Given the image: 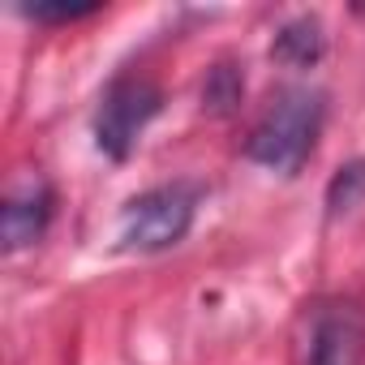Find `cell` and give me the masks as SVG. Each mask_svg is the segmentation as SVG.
<instances>
[{
  "label": "cell",
  "instance_id": "8",
  "mask_svg": "<svg viewBox=\"0 0 365 365\" xmlns=\"http://www.w3.org/2000/svg\"><path fill=\"white\" fill-rule=\"evenodd\" d=\"M103 5L99 0H82V5H69V0H56V5H48V0H39V5H18L22 18L31 22H43V26H65V22H82V18H95Z\"/></svg>",
  "mask_w": 365,
  "mask_h": 365
},
{
  "label": "cell",
  "instance_id": "1",
  "mask_svg": "<svg viewBox=\"0 0 365 365\" xmlns=\"http://www.w3.org/2000/svg\"><path fill=\"white\" fill-rule=\"evenodd\" d=\"M322 120H327L322 91H309V86L279 91L271 99V108L262 112V120L254 125L245 155L254 163L279 172V176H297L305 168V159L314 155V146H318Z\"/></svg>",
  "mask_w": 365,
  "mask_h": 365
},
{
  "label": "cell",
  "instance_id": "2",
  "mask_svg": "<svg viewBox=\"0 0 365 365\" xmlns=\"http://www.w3.org/2000/svg\"><path fill=\"white\" fill-rule=\"evenodd\" d=\"M202 202V185L194 180H172V185H155L138 198L125 202L120 224H116V250L125 254H163L180 245L194 228Z\"/></svg>",
  "mask_w": 365,
  "mask_h": 365
},
{
  "label": "cell",
  "instance_id": "7",
  "mask_svg": "<svg viewBox=\"0 0 365 365\" xmlns=\"http://www.w3.org/2000/svg\"><path fill=\"white\" fill-rule=\"evenodd\" d=\"M365 202V155L339 163L327 180V220H339V215H352L356 207Z\"/></svg>",
  "mask_w": 365,
  "mask_h": 365
},
{
  "label": "cell",
  "instance_id": "4",
  "mask_svg": "<svg viewBox=\"0 0 365 365\" xmlns=\"http://www.w3.org/2000/svg\"><path fill=\"white\" fill-rule=\"evenodd\" d=\"M365 344V318L352 305H314L305 318V365H356Z\"/></svg>",
  "mask_w": 365,
  "mask_h": 365
},
{
  "label": "cell",
  "instance_id": "3",
  "mask_svg": "<svg viewBox=\"0 0 365 365\" xmlns=\"http://www.w3.org/2000/svg\"><path fill=\"white\" fill-rule=\"evenodd\" d=\"M159 108H163V95L150 78H142V73L112 78L95 108V146L108 159H129L138 138L146 133V125L159 116Z\"/></svg>",
  "mask_w": 365,
  "mask_h": 365
},
{
  "label": "cell",
  "instance_id": "5",
  "mask_svg": "<svg viewBox=\"0 0 365 365\" xmlns=\"http://www.w3.org/2000/svg\"><path fill=\"white\" fill-rule=\"evenodd\" d=\"M52 190L48 180H22V185L5 198V211H0V237H5V250L18 254L35 241H43L48 224H52Z\"/></svg>",
  "mask_w": 365,
  "mask_h": 365
},
{
  "label": "cell",
  "instance_id": "6",
  "mask_svg": "<svg viewBox=\"0 0 365 365\" xmlns=\"http://www.w3.org/2000/svg\"><path fill=\"white\" fill-rule=\"evenodd\" d=\"M322 52H327V31H322V22L309 18V14L284 22L279 35H275V43H271V56L284 61V65H292V69H309V65H318Z\"/></svg>",
  "mask_w": 365,
  "mask_h": 365
},
{
  "label": "cell",
  "instance_id": "9",
  "mask_svg": "<svg viewBox=\"0 0 365 365\" xmlns=\"http://www.w3.org/2000/svg\"><path fill=\"white\" fill-rule=\"evenodd\" d=\"M241 91H245L241 73H237L232 65H220V69H211V78H207V86H202V108H211V112H232L237 99H241Z\"/></svg>",
  "mask_w": 365,
  "mask_h": 365
}]
</instances>
